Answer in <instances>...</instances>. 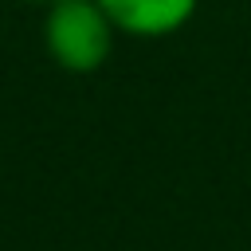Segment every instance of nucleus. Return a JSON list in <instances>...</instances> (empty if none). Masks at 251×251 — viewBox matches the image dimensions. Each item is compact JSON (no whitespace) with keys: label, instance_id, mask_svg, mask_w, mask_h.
<instances>
[{"label":"nucleus","instance_id":"obj_1","mask_svg":"<svg viewBox=\"0 0 251 251\" xmlns=\"http://www.w3.org/2000/svg\"><path fill=\"white\" fill-rule=\"evenodd\" d=\"M118 27L98 0H55L43 8V47L71 75H94L114 55Z\"/></svg>","mask_w":251,"mask_h":251},{"label":"nucleus","instance_id":"obj_2","mask_svg":"<svg viewBox=\"0 0 251 251\" xmlns=\"http://www.w3.org/2000/svg\"><path fill=\"white\" fill-rule=\"evenodd\" d=\"M118 35H137V39H165L180 31L200 0H98Z\"/></svg>","mask_w":251,"mask_h":251},{"label":"nucleus","instance_id":"obj_3","mask_svg":"<svg viewBox=\"0 0 251 251\" xmlns=\"http://www.w3.org/2000/svg\"><path fill=\"white\" fill-rule=\"evenodd\" d=\"M20 4H39V8H47V4H55V0H20Z\"/></svg>","mask_w":251,"mask_h":251}]
</instances>
